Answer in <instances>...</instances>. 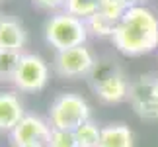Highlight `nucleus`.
I'll return each mask as SVG.
<instances>
[{
    "mask_svg": "<svg viewBox=\"0 0 158 147\" xmlns=\"http://www.w3.org/2000/svg\"><path fill=\"white\" fill-rule=\"evenodd\" d=\"M113 45L127 57H141L158 47V18L147 6H133L121 18L113 33Z\"/></svg>",
    "mask_w": 158,
    "mask_h": 147,
    "instance_id": "1",
    "label": "nucleus"
},
{
    "mask_svg": "<svg viewBox=\"0 0 158 147\" xmlns=\"http://www.w3.org/2000/svg\"><path fill=\"white\" fill-rule=\"evenodd\" d=\"M45 41L55 51H63L76 45H84L90 35L88 24L84 18L74 16L66 10L55 12V14L45 22Z\"/></svg>",
    "mask_w": 158,
    "mask_h": 147,
    "instance_id": "2",
    "label": "nucleus"
},
{
    "mask_svg": "<svg viewBox=\"0 0 158 147\" xmlns=\"http://www.w3.org/2000/svg\"><path fill=\"white\" fill-rule=\"evenodd\" d=\"M90 87L94 94L106 104H117L127 100L131 82L127 81L125 73L119 69V65L111 61H98L92 73L88 75Z\"/></svg>",
    "mask_w": 158,
    "mask_h": 147,
    "instance_id": "3",
    "label": "nucleus"
},
{
    "mask_svg": "<svg viewBox=\"0 0 158 147\" xmlns=\"http://www.w3.org/2000/svg\"><path fill=\"white\" fill-rule=\"evenodd\" d=\"M88 120H90V106L82 96L64 92V94H59L51 102V108H49L51 127L74 131Z\"/></svg>",
    "mask_w": 158,
    "mask_h": 147,
    "instance_id": "4",
    "label": "nucleus"
},
{
    "mask_svg": "<svg viewBox=\"0 0 158 147\" xmlns=\"http://www.w3.org/2000/svg\"><path fill=\"white\" fill-rule=\"evenodd\" d=\"M129 100L133 112L144 122H158V75L144 73L129 87Z\"/></svg>",
    "mask_w": 158,
    "mask_h": 147,
    "instance_id": "5",
    "label": "nucleus"
},
{
    "mask_svg": "<svg viewBox=\"0 0 158 147\" xmlns=\"http://www.w3.org/2000/svg\"><path fill=\"white\" fill-rule=\"evenodd\" d=\"M98 59L92 53V49L84 45H76L70 49H63V51L55 53L53 59V69L59 77L64 78H82L88 77L92 69L96 67Z\"/></svg>",
    "mask_w": 158,
    "mask_h": 147,
    "instance_id": "6",
    "label": "nucleus"
},
{
    "mask_svg": "<svg viewBox=\"0 0 158 147\" xmlns=\"http://www.w3.org/2000/svg\"><path fill=\"white\" fill-rule=\"evenodd\" d=\"M49 82V65L35 53H23L12 84L20 92H39Z\"/></svg>",
    "mask_w": 158,
    "mask_h": 147,
    "instance_id": "7",
    "label": "nucleus"
},
{
    "mask_svg": "<svg viewBox=\"0 0 158 147\" xmlns=\"http://www.w3.org/2000/svg\"><path fill=\"white\" fill-rule=\"evenodd\" d=\"M51 130V124L43 118L26 114L20 124L10 131V137L14 147H47Z\"/></svg>",
    "mask_w": 158,
    "mask_h": 147,
    "instance_id": "8",
    "label": "nucleus"
},
{
    "mask_svg": "<svg viewBox=\"0 0 158 147\" xmlns=\"http://www.w3.org/2000/svg\"><path fill=\"white\" fill-rule=\"evenodd\" d=\"M23 104L16 92H0V131H12L23 118Z\"/></svg>",
    "mask_w": 158,
    "mask_h": 147,
    "instance_id": "9",
    "label": "nucleus"
},
{
    "mask_svg": "<svg viewBox=\"0 0 158 147\" xmlns=\"http://www.w3.org/2000/svg\"><path fill=\"white\" fill-rule=\"evenodd\" d=\"M26 29L16 18H2L0 20V49L8 51H22L26 45Z\"/></svg>",
    "mask_w": 158,
    "mask_h": 147,
    "instance_id": "10",
    "label": "nucleus"
},
{
    "mask_svg": "<svg viewBox=\"0 0 158 147\" xmlns=\"http://www.w3.org/2000/svg\"><path fill=\"white\" fill-rule=\"evenodd\" d=\"M135 137L129 126L125 124H109L102 127V137L98 147H133Z\"/></svg>",
    "mask_w": 158,
    "mask_h": 147,
    "instance_id": "11",
    "label": "nucleus"
},
{
    "mask_svg": "<svg viewBox=\"0 0 158 147\" xmlns=\"http://www.w3.org/2000/svg\"><path fill=\"white\" fill-rule=\"evenodd\" d=\"M86 24H88L90 33L96 35V38H113L115 29L119 26V20H115V18L107 16L106 12L100 10L94 16H90L86 20Z\"/></svg>",
    "mask_w": 158,
    "mask_h": 147,
    "instance_id": "12",
    "label": "nucleus"
},
{
    "mask_svg": "<svg viewBox=\"0 0 158 147\" xmlns=\"http://www.w3.org/2000/svg\"><path fill=\"white\" fill-rule=\"evenodd\" d=\"M22 51H8L0 49V82H12L16 69L22 61Z\"/></svg>",
    "mask_w": 158,
    "mask_h": 147,
    "instance_id": "13",
    "label": "nucleus"
},
{
    "mask_svg": "<svg viewBox=\"0 0 158 147\" xmlns=\"http://www.w3.org/2000/svg\"><path fill=\"white\" fill-rule=\"evenodd\" d=\"M104 4H106V0H66L63 10L88 20L90 16H94L96 12H100Z\"/></svg>",
    "mask_w": 158,
    "mask_h": 147,
    "instance_id": "14",
    "label": "nucleus"
},
{
    "mask_svg": "<svg viewBox=\"0 0 158 147\" xmlns=\"http://www.w3.org/2000/svg\"><path fill=\"white\" fill-rule=\"evenodd\" d=\"M74 133H76V139L80 147H98L100 137H102V127L90 118L78 130H74Z\"/></svg>",
    "mask_w": 158,
    "mask_h": 147,
    "instance_id": "15",
    "label": "nucleus"
},
{
    "mask_svg": "<svg viewBox=\"0 0 158 147\" xmlns=\"http://www.w3.org/2000/svg\"><path fill=\"white\" fill-rule=\"evenodd\" d=\"M47 147H80L76 139V133L70 130H57L53 127L49 141H47Z\"/></svg>",
    "mask_w": 158,
    "mask_h": 147,
    "instance_id": "16",
    "label": "nucleus"
},
{
    "mask_svg": "<svg viewBox=\"0 0 158 147\" xmlns=\"http://www.w3.org/2000/svg\"><path fill=\"white\" fill-rule=\"evenodd\" d=\"M64 2L66 0H33L35 6H39L43 10H49V12H57L60 8H64Z\"/></svg>",
    "mask_w": 158,
    "mask_h": 147,
    "instance_id": "17",
    "label": "nucleus"
},
{
    "mask_svg": "<svg viewBox=\"0 0 158 147\" xmlns=\"http://www.w3.org/2000/svg\"><path fill=\"white\" fill-rule=\"evenodd\" d=\"M0 20H2V16H0Z\"/></svg>",
    "mask_w": 158,
    "mask_h": 147,
    "instance_id": "18",
    "label": "nucleus"
},
{
    "mask_svg": "<svg viewBox=\"0 0 158 147\" xmlns=\"http://www.w3.org/2000/svg\"><path fill=\"white\" fill-rule=\"evenodd\" d=\"M139 2H141V0H139Z\"/></svg>",
    "mask_w": 158,
    "mask_h": 147,
    "instance_id": "19",
    "label": "nucleus"
}]
</instances>
